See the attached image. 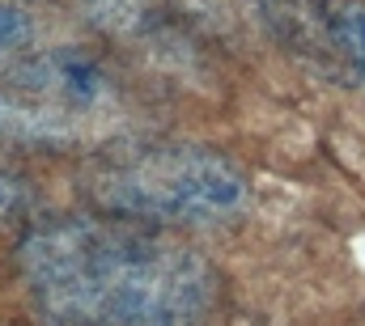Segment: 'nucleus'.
Here are the masks:
<instances>
[{
    "label": "nucleus",
    "mask_w": 365,
    "mask_h": 326,
    "mask_svg": "<svg viewBox=\"0 0 365 326\" xmlns=\"http://www.w3.org/2000/svg\"><path fill=\"white\" fill-rule=\"evenodd\" d=\"M115 119L119 85L86 47H47L0 77V140L13 149H86L115 132Z\"/></svg>",
    "instance_id": "nucleus-3"
},
{
    "label": "nucleus",
    "mask_w": 365,
    "mask_h": 326,
    "mask_svg": "<svg viewBox=\"0 0 365 326\" xmlns=\"http://www.w3.org/2000/svg\"><path fill=\"white\" fill-rule=\"evenodd\" d=\"M43 314L73 326H204L217 271L187 242L119 216H43L17 238Z\"/></svg>",
    "instance_id": "nucleus-1"
},
{
    "label": "nucleus",
    "mask_w": 365,
    "mask_h": 326,
    "mask_svg": "<svg viewBox=\"0 0 365 326\" xmlns=\"http://www.w3.org/2000/svg\"><path fill=\"white\" fill-rule=\"evenodd\" d=\"M284 26L336 77L365 89V0H289Z\"/></svg>",
    "instance_id": "nucleus-4"
},
{
    "label": "nucleus",
    "mask_w": 365,
    "mask_h": 326,
    "mask_svg": "<svg viewBox=\"0 0 365 326\" xmlns=\"http://www.w3.org/2000/svg\"><path fill=\"white\" fill-rule=\"evenodd\" d=\"M30 38H34L30 13L17 9V4H9V0H0V60L21 56V51L30 47Z\"/></svg>",
    "instance_id": "nucleus-5"
},
{
    "label": "nucleus",
    "mask_w": 365,
    "mask_h": 326,
    "mask_svg": "<svg viewBox=\"0 0 365 326\" xmlns=\"http://www.w3.org/2000/svg\"><path fill=\"white\" fill-rule=\"evenodd\" d=\"M26 208H30V186H26L17 174H4V169H0V225L17 221Z\"/></svg>",
    "instance_id": "nucleus-6"
},
{
    "label": "nucleus",
    "mask_w": 365,
    "mask_h": 326,
    "mask_svg": "<svg viewBox=\"0 0 365 326\" xmlns=\"http://www.w3.org/2000/svg\"><path fill=\"white\" fill-rule=\"evenodd\" d=\"M81 195L93 212L136 225L230 221L251 204L242 165L187 140H110L81 169Z\"/></svg>",
    "instance_id": "nucleus-2"
}]
</instances>
